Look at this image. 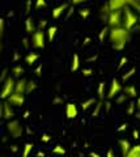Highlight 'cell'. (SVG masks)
<instances>
[{
	"label": "cell",
	"instance_id": "1",
	"mask_svg": "<svg viewBox=\"0 0 140 157\" xmlns=\"http://www.w3.org/2000/svg\"><path fill=\"white\" fill-rule=\"evenodd\" d=\"M109 39L112 42V46L114 50L122 51L126 47L128 39H130V32L123 26L117 28H109Z\"/></svg>",
	"mask_w": 140,
	"mask_h": 157
},
{
	"label": "cell",
	"instance_id": "2",
	"mask_svg": "<svg viewBox=\"0 0 140 157\" xmlns=\"http://www.w3.org/2000/svg\"><path fill=\"white\" fill-rule=\"evenodd\" d=\"M139 22V17L135 14L130 8H124L123 11V21H122V26L124 29H127L128 32H131L132 29L136 26V24Z\"/></svg>",
	"mask_w": 140,
	"mask_h": 157
},
{
	"label": "cell",
	"instance_id": "3",
	"mask_svg": "<svg viewBox=\"0 0 140 157\" xmlns=\"http://www.w3.org/2000/svg\"><path fill=\"white\" fill-rule=\"evenodd\" d=\"M14 84H16V78L13 76H8L3 81V86H2V90H0V98L2 100H7L14 92Z\"/></svg>",
	"mask_w": 140,
	"mask_h": 157
},
{
	"label": "cell",
	"instance_id": "4",
	"mask_svg": "<svg viewBox=\"0 0 140 157\" xmlns=\"http://www.w3.org/2000/svg\"><path fill=\"white\" fill-rule=\"evenodd\" d=\"M108 28H117V26H122V21H123V12L122 11H112L108 16L105 17Z\"/></svg>",
	"mask_w": 140,
	"mask_h": 157
},
{
	"label": "cell",
	"instance_id": "5",
	"mask_svg": "<svg viewBox=\"0 0 140 157\" xmlns=\"http://www.w3.org/2000/svg\"><path fill=\"white\" fill-rule=\"evenodd\" d=\"M7 131L9 132V135H11L12 137H14V139H18V137L22 136V132H24V128H22V124L20 121L17 119H11L8 121L7 123Z\"/></svg>",
	"mask_w": 140,
	"mask_h": 157
},
{
	"label": "cell",
	"instance_id": "6",
	"mask_svg": "<svg viewBox=\"0 0 140 157\" xmlns=\"http://www.w3.org/2000/svg\"><path fill=\"white\" fill-rule=\"evenodd\" d=\"M30 42L34 48H43L45 47V32H43L42 29H37V30L32 34Z\"/></svg>",
	"mask_w": 140,
	"mask_h": 157
},
{
	"label": "cell",
	"instance_id": "7",
	"mask_svg": "<svg viewBox=\"0 0 140 157\" xmlns=\"http://www.w3.org/2000/svg\"><path fill=\"white\" fill-rule=\"evenodd\" d=\"M122 89H123V86L120 84V81L118 78H113L112 84H110L109 89H108V93H106V98H108V100H113V98H115L122 92Z\"/></svg>",
	"mask_w": 140,
	"mask_h": 157
},
{
	"label": "cell",
	"instance_id": "8",
	"mask_svg": "<svg viewBox=\"0 0 140 157\" xmlns=\"http://www.w3.org/2000/svg\"><path fill=\"white\" fill-rule=\"evenodd\" d=\"M7 101L11 104L12 106H17V107H21L25 102V94H20V93H12L11 96L7 98Z\"/></svg>",
	"mask_w": 140,
	"mask_h": 157
},
{
	"label": "cell",
	"instance_id": "9",
	"mask_svg": "<svg viewBox=\"0 0 140 157\" xmlns=\"http://www.w3.org/2000/svg\"><path fill=\"white\" fill-rule=\"evenodd\" d=\"M2 110H3V118L7 121H11L14 118V110H13V106L9 104L8 101H6L4 104L2 105Z\"/></svg>",
	"mask_w": 140,
	"mask_h": 157
},
{
	"label": "cell",
	"instance_id": "10",
	"mask_svg": "<svg viewBox=\"0 0 140 157\" xmlns=\"http://www.w3.org/2000/svg\"><path fill=\"white\" fill-rule=\"evenodd\" d=\"M66 117L68 118V119H75L79 115V109H77V106L75 104H72V102H68V104H66Z\"/></svg>",
	"mask_w": 140,
	"mask_h": 157
},
{
	"label": "cell",
	"instance_id": "11",
	"mask_svg": "<svg viewBox=\"0 0 140 157\" xmlns=\"http://www.w3.org/2000/svg\"><path fill=\"white\" fill-rule=\"evenodd\" d=\"M26 85H28V78H24V77L17 78L16 84H14V93L26 94Z\"/></svg>",
	"mask_w": 140,
	"mask_h": 157
},
{
	"label": "cell",
	"instance_id": "12",
	"mask_svg": "<svg viewBox=\"0 0 140 157\" xmlns=\"http://www.w3.org/2000/svg\"><path fill=\"white\" fill-rule=\"evenodd\" d=\"M67 9H68V4H67V3L60 4V6L55 7V8L51 11V17L54 18V20H58V18L62 16V14H63V13L67 11Z\"/></svg>",
	"mask_w": 140,
	"mask_h": 157
},
{
	"label": "cell",
	"instance_id": "13",
	"mask_svg": "<svg viewBox=\"0 0 140 157\" xmlns=\"http://www.w3.org/2000/svg\"><path fill=\"white\" fill-rule=\"evenodd\" d=\"M118 144H119V148H120V152H122V156L123 157H126V155L128 153V151L131 149V143H130V140L127 139H120L118 141Z\"/></svg>",
	"mask_w": 140,
	"mask_h": 157
},
{
	"label": "cell",
	"instance_id": "14",
	"mask_svg": "<svg viewBox=\"0 0 140 157\" xmlns=\"http://www.w3.org/2000/svg\"><path fill=\"white\" fill-rule=\"evenodd\" d=\"M122 92L128 98H136L138 97V90H136V88H135L134 85H126V86H123Z\"/></svg>",
	"mask_w": 140,
	"mask_h": 157
},
{
	"label": "cell",
	"instance_id": "15",
	"mask_svg": "<svg viewBox=\"0 0 140 157\" xmlns=\"http://www.w3.org/2000/svg\"><path fill=\"white\" fill-rule=\"evenodd\" d=\"M38 59H40V54L38 52H28L25 55V63L28 66H33L34 63L38 62Z\"/></svg>",
	"mask_w": 140,
	"mask_h": 157
},
{
	"label": "cell",
	"instance_id": "16",
	"mask_svg": "<svg viewBox=\"0 0 140 157\" xmlns=\"http://www.w3.org/2000/svg\"><path fill=\"white\" fill-rule=\"evenodd\" d=\"M36 30H37V28H36V24H34V21H33V18L28 17L25 20V32L28 34H33Z\"/></svg>",
	"mask_w": 140,
	"mask_h": 157
},
{
	"label": "cell",
	"instance_id": "17",
	"mask_svg": "<svg viewBox=\"0 0 140 157\" xmlns=\"http://www.w3.org/2000/svg\"><path fill=\"white\" fill-rule=\"evenodd\" d=\"M79 68H80V56H79V54H74L72 63H71V71L76 72V71H79Z\"/></svg>",
	"mask_w": 140,
	"mask_h": 157
},
{
	"label": "cell",
	"instance_id": "18",
	"mask_svg": "<svg viewBox=\"0 0 140 157\" xmlns=\"http://www.w3.org/2000/svg\"><path fill=\"white\" fill-rule=\"evenodd\" d=\"M126 157H140V145H132L131 149L128 151V153L126 155Z\"/></svg>",
	"mask_w": 140,
	"mask_h": 157
},
{
	"label": "cell",
	"instance_id": "19",
	"mask_svg": "<svg viewBox=\"0 0 140 157\" xmlns=\"http://www.w3.org/2000/svg\"><path fill=\"white\" fill-rule=\"evenodd\" d=\"M102 107H104L102 101L96 102V107H94V110L92 111V118H97V117H100V115H101V111H102Z\"/></svg>",
	"mask_w": 140,
	"mask_h": 157
},
{
	"label": "cell",
	"instance_id": "20",
	"mask_svg": "<svg viewBox=\"0 0 140 157\" xmlns=\"http://www.w3.org/2000/svg\"><path fill=\"white\" fill-rule=\"evenodd\" d=\"M24 72H25V70H24V67L20 66V64H17V66H14L12 68V73H13V77H21L24 75Z\"/></svg>",
	"mask_w": 140,
	"mask_h": 157
},
{
	"label": "cell",
	"instance_id": "21",
	"mask_svg": "<svg viewBox=\"0 0 140 157\" xmlns=\"http://www.w3.org/2000/svg\"><path fill=\"white\" fill-rule=\"evenodd\" d=\"M56 32H58V28H56V26H50L49 29H47L46 34H47V38H49L50 42L54 41V38H55V36H56Z\"/></svg>",
	"mask_w": 140,
	"mask_h": 157
},
{
	"label": "cell",
	"instance_id": "22",
	"mask_svg": "<svg viewBox=\"0 0 140 157\" xmlns=\"http://www.w3.org/2000/svg\"><path fill=\"white\" fill-rule=\"evenodd\" d=\"M92 105H96V98H94V97L88 98L86 101L81 102V109H83V110H88Z\"/></svg>",
	"mask_w": 140,
	"mask_h": 157
},
{
	"label": "cell",
	"instance_id": "23",
	"mask_svg": "<svg viewBox=\"0 0 140 157\" xmlns=\"http://www.w3.org/2000/svg\"><path fill=\"white\" fill-rule=\"evenodd\" d=\"M33 148H34V145H33L32 143H26L25 145H24V151H22V157H29L32 153Z\"/></svg>",
	"mask_w": 140,
	"mask_h": 157
},
{
	"label": "cell",
	"instance_id": "24",
	"mask_svg": "<svg viewBox=\"0 0 140 157\" xmlns=\"http://www.w3.org/2000/svg\"><path fill=\"white\" fill-rule=\"evenodd\" d=\"M97 97L100 98V100H104L105 97V82L101 81L98 84V88H97Z\"/></svg>",
	"mask_w": 140,
	"mask_h": 157
},
{
	"label": "cell",
	"instance_id": "25",
	"mask_svg": "<svg viewBox=\"0 0 140 157\" xmlns=\"http://www.w3.org/2000/svg\"><path fill=\"white\" fill-rule=\"evenodd\" d=\"M37 89V84L33 80H28V85H26V94L32 93L33 90Z\"/></svg>",
	"mask_w": 140,
	"mask_h": 157
},
{
	"label": "cell",
	"instance_id": "26",
	"mask_svg": "<svg viewBox=\"0 0 140 157\" xmlns=\"http://www.w3.org/2000/svg\"><path fill=\"white\" fill-rule=\"evenodd\" d=\"M52 153L63 156V155H66V149H64V148H63V147H62L60 144H58V145H55L54 148H52Z\"/></svg>",
	"mask_w": 140,
	"mask_h": 157
},
{
	"label": "cell",
	"instance_id": "27",
	"mask_svg": "<svg viewBox=\"0 0 140 157\" xmlns=\"http://www.w3.org/2000/svg\"><path fill=\"white\" fill-rule=\"evenodd\" d=\"M135 72H136V68L132 67V68H131V70H130L128 72H126V73H124V75L122 76V81H127L130 77H132V76L135 75Z\"/></svg>",
	"mask_w": 140,
	"mask_h": 157
},
{
	"label": "cell",
	"instance_id": "28",
	"mask_svg": "<svg viewBox=\"0 0 140 157\" xmlns=\"http://www.w3.org/2000/svg\"><path fill=\"white\" fill-rule=\"evenodd\" d=\"M46 6H47L46 0H36V2H34V8H36V9L46 8Z\"/></svg>",
	"mask_w": 140,
	"mask_h": 157
},
{
	"label": "cell",
	"instance_id": "29",
	"mask_svg": "<svg viewBox=\"0 0 140 157\" xmlns=\"http://www.w3.org/2000/svg\"><path fill=\"white\" fill-rule=\"evenodd\" d=\"M108 34H109V28L105 26L102 30H101V33H100V37H98L100 38V42H104L105 41V37L108 36Z\"/></svg>",
	"mask_w": 140,
	"mask_h": 157
},
{
	"label": "cell",
	"instance_id": "30",
	"mask_svg": "<svg viewBox=\"0 0 140 157\" xmlns=\"http://www.w3.org/2000/svg\"><path fill=\"white\" fill-rule=\"evenodd\" d=\"M79 14H80V16L83 17V18L89 17V16H90V9H89V8H83V9H80Z\"/></svg>",
	"mask_w": 140,
	"mask_h": 157
},
{
	"label": "cell",
	"instance_id": "31",
	"mask_svg": "<svg viewBox=\"0 0 140 157\" xmlns=\"http://www.w3.org/2000/svg\"><path fill=\"white\" fill-rule=\"evenodd\" d=\"M135 109H136V106H135V102H130L128 104V107H127V114L128 115H134L135 114Z\"/></svg>",
	"mask_w": 140,
	"mask_h": 157
},
{
	"label": "cell",
	"instance_id": "32",
	"mask_svg": "<svg viewBox=\"0 0 140 157\" xmlns=\"http://www.w3.org/2000/svg\"><path fill=\"white\" fill-rule=\"evenodd\" d=\"M127 98H128V97H127L126 94H124V93H122V94L119 93V94H118L117 97H115V101H117V104H123V102L126 101Z\"/></svg>",
	"mask_w": 140,
	"mask_h": 157
},
{
	"label": "cell",
	"instance_id": "33",
	"mask_svg": "<svg viewBox=\"0 0 140 157\" xmlns=\"http://www.w3.org/2000/svg\"><path fill=\"white\" fill-rule=\"evenodd\" d=\"M127 62H128V59H127L126 56H122V58H120L119 64H118V71H119V70H122V68L127 64Z\"/></svg>",
	"mask_w": 140,
	"mask_h": 157
},
{
	"label": "cell",
	"instance_id": "34",
	"mask_svg": "<svg viewBox=\"0 0 140 157\" xmlns=\"http://www.w3.org/2000/svg\"><path fill=\"white\" fill-rule=\"evenodd\" d=\"M81 73H83V76H84V77H89V76H92L93 71H92L90 68H85V70L81 71Z\"/></svg>",
	"mask_w": 140,
	"mask_h": 157
},
{
	"label": "cell",
	"instance_id": "35",
	"mask_svg": "<svg viewBox=\"0 0 140 157\" xmlns=\"http://www.w3.org/2000/svg\"><path fill=\"white\" fill-rule=\"evenodd\" d=\"M50 140H51V136L47 135V134H43V135L41 136V141H42V143H49Z\"/></svg>",
	"mask_w": 140,
	"mask_h": 157
},
{
	"label": "cell",
	"instance_id": "36",
	"mask_svg": "<svg viewBox=\"0 0 140 157\" xmlns=\"http://www.w3.org/2000/svg\"><path fill=\"white\" fill-rule=\"evenodd\" d=\"M4 28H6V21H4L3 18H0V36H3Z\"/></svg>",
	"mask_w": 140,
	"mask_h": 157
},
{
	"label": "cell",
	"instance_id": "37",
	"mask_svg": "<svg viewBox=\"0 0 140 157\" xmlns=\"http://www.w3.org/2000/svg\"><path fill=\"white\" fill-rule=\"evenodd\" d=\"M105 157H117V156H115V152H114L112 148H110V149L106 151V155H105Z\"/></svg>",
	"mask_w": 140,
	"mask_h": 157
},
{
	"label": "cell",
	"instance_id": "38",
	"mask_svg": "<svg viewBox=\"0 0 140 157\" xmlns=\"http://www.w3.org/2000/svg\"><path fill=\"white\" fill-rule=\"evenodd\" d=\"M85 2H88V0H71V4L72 6H80V4H83Z\"/></svg>",
	"mask_w": 140,
	"mask_h": 157
},
{
	"label": "cell",
	"instance_id": "39",
	"mask_svg": "<svg viewBox=\"0 0 140 157\" xmlns=\"http://www.w3.org/2000/svg\"><path fill=\"white\" fill-rule=\"evenodd\" d=\"M46 25H47V20L42 18L41 21H40V28H38V29H42V30H43V28H45Z\"/></svg>",
	"mask_w": 140,
	"mask_h": 157
},
{
	"label": "cell",
	"instance_id": "40",
	"mask_svg": "<svg viewBox=\"0 0 140 157\" xmlns=\"http://www.w3.org/2000/svg\"><path fill=\"white\" fill-rule=\"evenodd\" d=\"M127 126H128L127 123H122V124L118 127V130H117V131H118V132H122V131H124V130L127 128Z\"/></svg>",
	"mask_w": 140,
	"mask_h": 157
},
{
	"label": "cell",
	"instance_id": "41",
	"mask_svg": "<svg viewBox=\"0 0 140 157\" xmlns=\"http://www.w3.org/2000/svg\"><path fill=\"white\" fill-rule=\"evenodd\" d=\"M7 72H8V70H4L3 72H2V76H0V81H4L7 78Z\"/></svg>",
	"mask_w": 140,
	"mask_h": 157
},
{
	"label": "cell",
	"instance_id": "42",
	"mask_svg": "<svg viewBox=\"0 0 140 157\" xmlns=\"http://www.w3.org/2000/svg\"><path fill=\"white\" fill-rule=\"evenodd\" d=\"M41 72H42V64H40L36 68V75L37 76H41Z\"/></svg>",
	"mask_w": 140,
	"mask_h": 157
},
{
	"label": "cell",
	"instance_id": "43",
	"mask_svg": "<svg viewBox=\"0 0 140 157\" xmlns=\"http://www.w3.org/2000/svg\"><path fill=\"white\" fill-rule=\"evenodd\" d=\"M132 137H134L135 140H138L139 137H140V136H139V131H138V130H135V131L132 132Z\"/></svg>",
	"mask_w": 140,
	"mask_h": 157
},
{
	"label": "cell",
	"instance_id": "44",
	"mask_svg": "<svg viewBox=\"0 0 140 157\" xmlns=\"http://www.w3.org/2000/svg\"><path fill=\"white\" fill-rule=\"evenodd\" d=\"M22 45H24V47H25V48L29 47V41H28V38H24V39H22Z\"/></svg>",
	"mask_w": 140,
	"mask_h": 157
},
{
	"label": "cell",
	"instance_id": "45",
	"mask_svg": "<svg viewBox=\"0 0 140 157\" xmlns=\"http://www.w3.org/2000/svg\"><path fill=\"white\" fill-rule=\"evenodd\" d=\"M135 106H136V109L140 110V96L136 98V102H135Z\"/></svg>",
	"mask_w": 140,
	"mask_h": 157
},
{
	"label": "cell",
	"instance_id": "46",
	"mask_svg": "<svg viewBox=\"0 0 140 157\" xmlns=\"http://www.w3.org/2000/svg\"><path fill=\"white\" fill-rule=\"evenodd\" d=\"M123 2L126 3V6H130V7H131V4H132V3H135L136 0H123Z\"/></svg>",
	"mask_w": 140,
	"mask_h": 157
},
{
	"label": "cell",
	"instance_id": "47",
	"mask_svg": "<svg viewBox=\"0 0 140 157\" xmlns=\"http://www.w3.org/2000/svg\"><path fill=\"white\" fill-rule=\"evenodd\" d=\"M89 157H101V156L97 153V152H90V153H89Z\"/></svg>",
	"mask_w": 140,
	"mask_h": 157
},
{
	"label": "cell",
	"instance_id": "48",
	"mask_svg": "<svg viewBox=\"0 0 140 157\" xmlns=\"http://www.w3.org/2000/svg\"><path fill=\"white\" fill-rule=\"evenodd\" d=\"M105 110L106 111H110V102H105Z\"/></svg>",
	"mask_w": 140,
	"mask_h": 157
},
{
	"label": "cell",
	"instance_id": "49",
	"mask_svg": "<svg viewBox=\"0 0 140 157\" xmlns=\"http://www.w3.org/2000/svg\"><path fill=\"white\" fill-rule=\"evenodd\" d=\"M60 102H62V98H59V97L54 98V104H60Z\"/></svg>",
	"mask_w": 140,
	"mask_h": 157
},
{
	"label": "cell",
	"instance_id": "50",
	"mask_svg": "<svg viewBox=\"0 0 140 157\" xmlns=\"http://www.w3.org/2000/svg\"><path fill=\"white\" fill-rule=\"evenodd\" d=\"M11 151H12V152H17V151H18L17 145H12V147H11Z\"/></svg>",
	"mask_w": 140,
	"mask_h": 157
},
{
	"label": "cell",
	"instance_id": "51",
	"mask_svg": "<svg viewBox=\"0 0 140 157\" xmlns=\"http://www.w3.org/2000/svg\"><path fill=\"white\" fill-rule=\"evenodd\" d=\"M29 9H30V2H28V3H26V13L30 12Z\"/></svg>",
	"mask_w": 140,
	"mask_h": 157
},
{
	"label": "cell",
	"instance_id": "52",
	"mask_svg": "<svg viewBox=\"0 0 140 157\" xmlns=\"http://www.w3.org/2000/svg\"><path fill=\"white\" fill-rule=\"evenodd\" d=\"M36 156H37V157H45V153H43V152H37Z\"/></svg>",
	"mask_w": 140,
	"mask_h": 157
},
{
	"label": "cell",
	"instance_id": "53",
	"mask_svg": "<svg viewBox=\"0 0 140 157\" xmlns=\"http://www.w3.org/2000/svg\"><path fill=\"white\" fill-rule=\"evenodd\" d=\"M89 42H90V38H89V37L84 39V45H88V43H89Z\"/></svg>",
	"mask_w": 140,
	"mask_h": 157
},
{
	"label": "cell",
	"instance_id": "54",
	"mask_svg": "<svg viewBox=\"0 0 140 157\" xmlns=\"http://www.w3.org/2000/svg\"><path fill=\"white\" fill-rule=\"evenodd\" d=\"M135 117H136V119H139V121H140V110H138V113L135 114Z\"/></svg>",
	"mask_w": 140,
	"mask_h": 157
},
{
	"label": "cell",
	"instance_id": "55",
	"mask_svg": "<svg viewBox=\"0 0 140 157\" xmlns=\"http://www.w3.org/2000/svg\"><path fill=\"white\" fill-rule=\"evenodd\" d=\"M29 115H30V113H29V111H25V113H24V118H29Z\"/></svg>",
	"mask_w": 140,
	"mask_h": 157
},
{
	"label": "cell",
	"instance_id": "56",
	"mask_svg": "<svg viewBox=\"0 0 140 157\" xmlns=\"http://www.w3.org/2000/svg\"><path fill=\"white\" fill-rule=\"evenodd\" d=\"M18 58H20V55H18V54L16 52V54H14V58H13V59H14V60H18Z\"/></svg>",
	"mask_w": 140,
	"mask_h": 157
},
{
	"label": "cell",
	"instance_id": "57",
	"mask_svg": "<svg viewBox=\"0 0 140 157\" xmlns=\"http://www.w3.org/2000/svg\"><path fill=\"white\" fill-rule=\"evenodd\" d=\"M3 118V110H2V105H0V119Z\"/></svg>",
	"mask_w": 140,
	"mask_h": 157
},
{
	"label": "cell",
	"instance_id": "58",
	"mask_svg": "<svg viewBox=\"0 0 140 157\" xmlns=\"http://www.w3.org/2000/svg\"><path fill=\"white\" fill-rule=\"evenodd\" d=\"M0 37H2V36H0ZM0 48H2V42H0Z\"/></svg>",
	"mask_w": 140,
	"mask_h": 157
},
{
	"label": "cell",
	"instance_id": "59",
	"mask_svg": "<svg viewBox=\"0 0 140 157\" xmlns=\"http://www.w3.org/2000/svg\"><path fill=\"white\" fill-rule=\"evenodd\" d=\"M139 22H140V16H139Z\"/></svg>",
	"mask_w": 140,
	"mask_h": 157
}]
</instances>
